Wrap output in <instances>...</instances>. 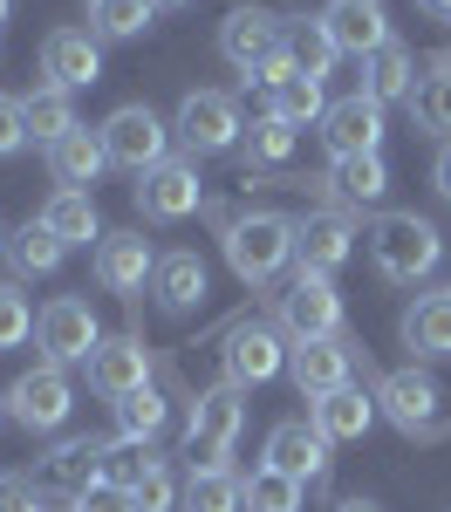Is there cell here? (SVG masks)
Masks as SVG:
<instances>
[{
  "label": "cell",
  "instance_id": "6da1fadb",
  "mask_svg": "<svg viewBox=\"0 0 451 512\" xmlns=\"http://www.w3.org/2000/svg\"><path fill=\"white\" fill-rule=\"evenodd\" d=\"M369 267L390 280V287H417L424 274H438V260H445V233L431 226V219H417V212H383V219H369Z\"/></svg>",
  "mask_w": 451,
  "mask_h": 512
},
{
  "label": "cell",
  "instance_id": "7a4b0ae2",
  "mask_svg": "<svg viewBox=\"0 0 451 512\" xmlns=\"http://www.w3.org/2000/svg\"><path fill=\"white\" fill-rule=\"evenodd\" d=\"M219 246H226V260H233V274L246 287H267V280H281V267L294 260V219L287 212H240V219H219Z\"/></svg>",
  "mask_w": 451,
  "mask_h": 512
},
{
  "label": "cell",
  "instance_id": "3957f363",
  "mask_svg": "<svg viewBox=\"0 0 451 512\" xmlns=\"http://www.w3.org/2000/svg\"><path fill=\"white\" fill-rule=\"evenodd\" d=\"M171 137L185 144V158H219V151H240L246 117H240V103H233L226 89H192V96L178 103Z\"/></svg>",
  "mask_w": 451,
  "mask_h": 512
},
{
  "label": "cell",
  "instance_id": "277c9868",
  "mask_svg": "<svg viewBox=\"0 0 451 512\" xmlns=\"http://www.w3.org/2000/svg\"><path fill=\"white\" fill-rule=\"evenodd\" d=\"M274 321H281V335H294V342H335L342 335V294H335V280L301 267L274 294Z\"/></svg>",
  "mask_w": 451,
  "mask_h": 512
},
{
  "label": "cell",
  "instance_id": "5b68a950",
  "mask_svg": "<svg viewBox=\"0 0 451 512\" xmlns=\"http://www.w3.org/2000/svg\"><path fill=\"white\" fill-rule=\"evenodd\" d=\"M103 151H110L117 171L144 178V171H158V164L171 158V123H164L151 103H123V110L103 117Z\"/></svg>",
  "mask_w": 451,
  "mask_h": 512
},
{
  "label": "cell",
  "instance_id": "8992f818",
  "mask_svg": "<svg viewBox=\"0 0 451 512\" xmlns=\"http://www.w3.org/2000/svg\"><path fill=\"white\" fill-rule=\"evenodd\" d=\"M69 410H76V390H69L62 362H35V369H21V376H14V390H7V417H14L28 437L62 431V424H69Z\"/></svg>",
  "mask_w": 451,
  "mask_h": 512
},
{
  "label": "cell",
  "instance_id": "52a82bcc",
  "mask_svg": "<svg viewBox=\"0 0 451 512\" xmlns=\"http://www.w3.org/2000/svg\"><path fill=\"white\" fill-rule=\"evenodd\" d=\"M219 55H226V62L253 82L267 62H281V55H287V14H267V7H233V14L219 21Z\"/></svg>",
  "mask_w": 451,
  "mask_h": 512
},
{
  "label": "cell",
  "instance_id": "ba28073f",
  "mask_svg": "<svg viewBox=\"0 0 451 512\" xmlns=\"http://www.w3.org/2000/svg\"><path fill=\"white\" fill-rule=\"evenodd\" d=\"M376 410L397 424L404 437H438V410H445V390H438V376L431 369H390L383 383H376Z\"/></svg>",
  "mask_w": 451,
  "mask_h": 512
},
{
  "label": "cell",
  "instance_id": "9c48e42d",
  "mask_svg": "<svg viewBox=\"0 0 451 512\" xmlns=\"http://www.w3.org/2000/svg\"><path fill=\"white\" fill-rule=\"evenodd\" d=\"M240 396L246 390H233V383L192 396V424H185V451H192V465H226V451H233V437H240V424H246Z\"/></svg>",
  "mask_w": 451,
  "mask_h": 512
},
{
  "label": "cell",
  "instance_id": "30bf717a",
  "mask_svg": "<svg viewBox=\"0 0 451 512\" xmlns=\"http://www.w3.org/2000/svg\"><path fill=\"white\" fill-rule=\"evenodd\" d=\"M287 369V335L281 321H233L226 328V383L233 390H260Z\"/></svg>",
  "mask_w": 451,
  "mask_h": 512
},
{
  "label": "cell",
  "instance_id": "8fae6325",
  "mask_svg": "<svg viewBox=\"0 0 451 512\" xmlns=\"http://www.w3.org/2000/svg\"><path fill=\"white\" fill-rule=\"evenodd\" d=\"M35 342L48 362H89L96 355V342H103V328H96V308L82 301V294H55L48 308L35 315Z\"/></svg>",
  "mask_w": 451,
  "mask_h": 512
},
{
  "label": "cell",
  "instance_id": "7c38bea8",
  "mask_svg": "<svg viewBox=\"0 0 451 512\" xmlns=\"http://www.w3.org/2000/svg\"><path fill=\"white\" fill-rule=\"evenodd\" d=\"M199 205H205L199 158H164L158 171L137 178V212H144L151 226H178V219H192Z\"/></svg>",
  "mask_w": 451,
  "mask_h": 512
},
{
  "label": "cell",
  "instance_id": "4fadbf2b",
  "mask_svg": "<svg viewBox=\"0 0 451 512\" xmlns=\"http://www.w3.org/2000/svg\"><path fill=\"white\" fill-rule=\"evenodd\" d=\"M356 239H363V226H356L342 205H322V212L294 219V260H301L308 274H335V267L356 260Z\"/></svg>",
  "mask_w": 451,
  "mask_h": 512
},
{
  "label": "cell",
  "instance_id": "5bb4252c",
  "mask_svg": "<svg viewBox=\"0 0 451 512\" xmlns=\"http://www.w3.org/2000/svg\"><path fill=\"white\" fill-rule=\"evenodd\" d=\"M383 137H390V123H383V103L376 96H335L322 117V144L328 158H376L383 151Z\"/></svg>",
  "mask_w": 451,
  "mask_h": 512
},
{
  "label": "cell",
  "instance_id": "9a60e30c",
  "mask_svg": "<svg viewBox=\"0 0 451 512\" xmlns=\"http://www.w3.org/2000/svg\"><path fill=\"white\" fill-rule=\"evenodd\" d=\"M89 390L123 403L130 390H151V349L144 335H103L96 355H89Z\"/></svg>",
  "mask_w": 451,
  "mask_h": 512
},
{
  "label": "cell",
  "instance_id": "2e32d148",
  "mask_svg": "<svg viewBox=\"0 0 451 512\" xmlns=\"http://www.w3.org/2000/svg\"><path fill=\"white\" fill-rule=\"evenodd\" d=\"M151 274H158V253H151V239H144V233H103V239H96V287H103V294L137 301Z\"/></svg>",
  "mask_w": 451,
  "mask_h": 512
},
{
  "label": "cell",
  "instance_id": "e0dca14e",
  "mask_svg": "<svg viewBox=\"0 0 451 512\" xmlns=\"http://www.w3.org/2000/svg\"><path fill=\"white\" fill-rule=\"evenodd\" d=\"M349 362H356L349 335H335V342H294L287 349V376H294V390L308 396V403H322V396L349 390Z\"/></svg>",
  "mask_w": 451,
  "mask_h": 512
},
{
  "label": "cell",
  "instance_id": "ac0fdd59",
  "mask_svg": "<svg viewBox=\"0 0 451 512\" xmlns=\"http://www.w3.org/2000/svg\"><path fill=\"white\" fill-rule=\"evenodd\" d=\"M260 96H267V110H274V117L281 123H294V130H308V123H322L328 117V96H322V82L315 76H301V69H294V62H267V69H260Z\"/></svg>",
  "mask_w": 451,
  "mask_h": 512
},
{
  "label": "cell",
  "instance_id": "d6986e66",
  "mask_svg": "<svg viewBox=\"0 0 451 512\" xmlns=\"http://www.w3.org/2000/svg\"><path fill=\"white\" fill-rule=\"evenodd\" d=\"M267 465H274V472H287L294 485L328 478V437L315 431V417H281V424L267 431Z\"/></svg>",
  "mask_w": 451,
  "mask_h": 512
},
{
  "label": "cell",
  "instance_id": "ffe728a7",
  "mask_svg": "<svg viewBox=\"0 0 451 512\" xmlns=\"http://www.w3.org/2000/svg\"><path fill=\"white\" fill-rule=\"evenodd\" d=\"M41 76L48 89H89V82H103V48L89 28H55V35L41 41Z\"/></svg>",
  "mask_w": 451,
  "mask_h": 512
},
{
  "label": "cell",
  "instance_id": "44dd1931",
  "mask_svg": "<svg viewBox=\"0 0 451 512\" xmlns=\"http://www.w3.org/2000/svg\"><path fill=\"white\" fill-rule=\"evenodd\" d=\"M322 28L335 35V48L342 55H376V48H390V14H383V0H328L322 7Z\"/></svg>",
  "mask_w": 451,
  "mask_h": 512
},
{
  "label": "cell",
  "instance_id": "7402d4cb",
  "mask_svg": "<svg viewBox=\"0 0 451 512\" xmlns=\"http://www.w3.org/2000/svg\"><path fill=\"white\" fill-rule=\"evenodd\" d=\"M103 458H110V444L103 437H62L48 458H41V485H55V492H89V485H103Z\"/></svg>",
  "mask_w": 451,
  "mask_h": 512
},
{
  "label": "cell",
  "instance_id": "603a6c76",
  "mask_svg": "<svg viewBox=\"0 0 451 512\" xmlns=\"http://www.w3.org/2000/svg\"><path fill=\"white\" fill-rule=\"evenodd\" d=\"M404 349L417 355V362H445L451 355V287L417 294L404 308Z\"/></svg>",
  "mask_w": 451,
  "mask_h": 512
},
{
  "label": "cell",
  "instance_id": "cb8c5ba5",
  "mask_svg": "<svg viewBox=\"0 0 451 512\" xmlns=\"http://www.w3.org/2000/svg\"><path fill=\"white\" fill-rule=\"evenodd\" d=\"M151 294H158L164 315H192V308L205 301V260H199V253H158Z\"/></svg>",
  "mask_w": 451,
  "mask_h": 512
},
{
  "label": "cell",
  "instance_id": "d4e9b609",
  "mask_svg": "<svg viewBox=\"0 0 451 512\" xmlns=\"http://www.w3.org/2000/svg\"><path fill=\"white\" fill-rule=\"evenodd\" d=\"M103 164H110V151H103V130H69V137L48 151L55 185H69V192H89V185L103 178Z\"/></svg>",
  "mask_w": 451,
  "mask_h": 512
},
{
  "label": "cell",
  "instance_id": "484cf974",
  "mask_svg": "<svg viewBox=\"0 0 451 512\" xmlns=\"http://www.w3.org/2000/svg\"><path fill=\"white\" fill-rule=\"evenodd\" d=\"M178 499H185V512H246V478L233 465H192Z\"/></svg>",
  "mask_w": 451,
  "mask_h": 512
},
{
  "label": "cell",
  "instance_id": "4316f807",
  "mask_svg": "<svg viewBox=\"0 0 451 512\" xmlns=\"http://www.w3.org/2000/svg\"><path fill=\"white\" fill-rule=\"evenodd\" d=\"M21 117H28V144H41V151H55L69 130H82L76 123V103H69V89H28L21 96Z\"/></svg>",
  "mask_w": 451,
  "mask_h": 512
},
{
  "label": "cell",
  "instance_id": "83f0119b",
  "mask_svg": "<svg viewBox=\"0 0 451 512\" xmlns=\"http://www.w3.org/2000/svg\"><path fill=\"white\" fill-rule=\"evenodd\" d=\"M410 123H417L424 137H445L451 144V55H438V62L417 76V89H410Z\"/></svg>",
  "mask_w": 451,
  "mask_h": 512
},
{
  "label": "cell",
  "instance_id": "f1b7e54d",
  "mask_svg": "<svg viewBox=\"0 0 451 512\" xmlns=\"http://www.w3.org/2000/svg\"><path fill=\"white\" fill-rule=\"evenodd\" d=\"M410 89H417V62H410L404 41L376 48V55L363 62V96H376L383 110H390V103H410Z\"/></svg>",
  "mask_w": 451,
  "mask_h": 512
},
{
  "label": "cell",
  "instance_id": "f546056e",
  "mask_svg": "<svg viewBox=\"0 0 451 512\" xmlns=\"http://www.w3.org/2000/svg\"><path fill=\"white\" fill-rule=\"evenodd\" d=\"M294 144H301V130L281 123L274 110H260V117L246 123V137H240V164L246 171H281V164L294 158Z\"/></svg>",
  "mask_w": 451,
  "mask_h": 512
},
{
  "label": "cell",
  "instance_id": "4dcf8cb0",
  "mask_svg": "<svg viewBox=\"0 0 451 512\" xmlns=\"http://www.w3.org/2000/svg\"><path fill=\"white\" fill-rule=\"evenodd\" d=\"M308 417H315V431H322L328 444H356V437L376 424V396H363V390H335V396H322Z\"/></svg>",
  "mask_w": 451,
  "mask_h": 512
},
{
  "label": "cell",
  "instance_id": "1f68e13d",
  "mask_svg": "<svg viewBox=\"0 0 451 512\" xmlns=\"http://www.w3.org/2000/svg\"><path fill=\"white\" fill-rule=\"evenodd\" d=\"M41 226H48V233L62 239V246H89V239H103L96 198H89V192H69V185H62V192H55L48 205H41Z\"/></svg>",
  "mask_w": 451,
  "mask_h": 512
},
{
  "label": "cell",
  "instance_id": "d6a6232c",
  "mask_svg": "<svg viewBox=\"0 0 451 512\" xmlns=\"http://www.w3.org/2000/svg\"><path fill=\"white\" fill-rule=\"evenodd\" d=\"M328 192L342 198V205H376V198L390 192V164H383V151H376V158H335L328 164Z\"/></svg>",
  "mask_w": 451,
  "mask_h": 512
},
{
  "label": "cell",
  "instance_id": "836d02e7",
  "mask_svg": "<svg viewBox=\"0 0 451 512\" xmlns=\"http://www.w3.org/2000/svg\"><path fill=\"white\" fill-rule=\"evenodd\" d=\"M287 62L301 69V76L322 82L335 62H342V48H335V35H328L322 21H308V14H287Z\"/></svg>",
  "mask_w": 451,
  "mask_h": 512
},
{
  "label": "cell",
  "instance_id": "e575fe53",
  "mask_svg": "<svg viewBox=\"0 0 451 512\" xmlns=\"http://www.w3.org/2000/svg\"><path fill=\"white\" fill-rule=\"evenodd\" d=\"M158 21V0H96L89 7V35L96 41H137Z\"/></svg>",
  "mask_w": 451,
  "mask_h": 512
},
{
  "label": "cell",
  "instance_id": "d590c367",
  "mask_svg": "<svg viewBox=\"0 0 451 512\" xmlns=\"http://www.w3.org/2000/svg\"><path fill=\"white\" fill-rule=\"evenodd\" d=\"M164 424H171V403L158 390H130L117 403V437H137V444H158Z\"/></svg>",
  "mask_w": 451,
  "mask_h": 512
},
{
  "label": "cell",
  "instance_id": "8d00e7d4",
  "mask_svg": "<svg viewBox=\"0 0 451 512\" xmlns=\"http://www.w3.org/2000/svg\"><path fill=\"white\" fill-rule=\"evenodd\" d=\"M7 253H14V267H21L28 280H35V274H55V267L69 260V246H62V239L48 233L41 219H28V226L14 233V246H7Z\"/></svg>",
  "mask_w": 451,
  "mask_h": 512
},
{
  "label": "cell",
  "instance_id": "74e56055",
  "mask_svg": "<svg viewBox=\"0 0 451 512\" xmlns=\"http://www.w3.org/2000/svg\"><path fill=\"white\" fill-rule=\"evenodd\" d=\"M158 444H137V437H117L110 444V458H103V485H123V492H137L144 478L158 472Z\"/></svg>",
  "mask_w": 451,
  "mask_h": 512
},
{
  "label": "cell",
  "instance_id": "f35d334b",
  "mask_svg": "<svg viewBox=\"0 0 451 512\" xmlns=\"http://www.w3.org/2000/svg\"><path fill=\"white\" fill-rule=\"evenodd\" d=\"M246 512H301V485L274 465H260V472H246Z\"/></svg>",
  "mask_w": 451,
  "mask_h": 512
},
{
  "label": "cell",
  "instance_id": "ab89813d",
  "mask_svg": "<svg viewBox=\"0 0 451 512\" xmlns=\"http://www.w3.org/2000/svg\"><path fill=\"white\" fill-rule=\"evenodd\" d=\"M35 335V308H28V294L21 287H0V349H21Z\"/></svg>",
  "mask_w": 451,
  "mask_h": 512
},
{
  "label": "cell",
  "instance_id": "60d3db41",
  "mask_svg": "<svg viewBox=\"0 0 451 512\" xmlns=\"http://www.w3.org/2000/svg\"><path fill=\"white\" fill-rule=\"evenodd\" d=\"M69 512H137V499H130L123 485H89V492L69 499Z\"/></svg>",
  "mask_w": 451,
  "mask_h": 512
},
{
  "label": "cell",
  "instance_id": "b9f144b4",
  "mask_svg": "<svg viewBox=\"0 0 451 512\" xmlns=\"http://www.w3.org/2000/svg\"><path fill=\"white\" fill-rule=\"evenodd\" d=\"M0 512H48V499H41V485L35 478H0Z\"/></svg>",
  "mask_w": 451,
  "mask_h": 512
},
{
  "label": "cell",
  "instance_id": "7bdbcfd3",
  "mask_svg": "<svg viewBox=\"0 0 451 512\" xmlns=\"http://www.w3.org/2000/svg\"><path fill=\"white\" fill-rule=\"evenodd\" d=\"M28 144V117H21V96H0V158H14Z\"/></svg>",
  "mask_w": 451,
  "mask_h": 512
},
{
  "label": "cell",
  "instance_id": "ee69618b",
  "mask_svg": "<svg viewBox=\"0 0 451 512\" xmlns=\"http://www.w3.org/2000/svg\"><path fill=\"white\" fill-rule=\"evenodd\" d=\"M130 499H137V512H171V499H178V485H171V472L158 465V472L144 478V485H137Z\"/></svg>",
  "mask_w": 451,
  "mask_h": 512
},
{
  "label": "cell",
  "instance_id": "f6af8a7d",
  "mask_svg": "<svg viewBox=\"0 0 451 512\" xmlns=\"http://www.w3.org/2000/svg\"><path fill=\"white\" fill-rule=\"evenodd\" d=\"M431 185H438V198H451V144L438 151V164H431Z\"/></svg>",
  "mask_w": 451,
  "mask_h": 512
},
{
  "label": "cell",
  "instance_id": "bcb514c9",
  "mask_svg": "<svg viewBox=\"0 0 451 512\" xmlns=\"http://www.w3.org/2000/svg\"><path fill=\"white\" fill-rule=\"evenodd\" d=\"M417 7H424L431 21H451V0H417Z\"/></svg>",
  "mask_w": 451,
  "mask_h": 512
},
{
  "label": "cell",
  "instance_id": "7dc6e473",
  "mask_svg": "<svg viewBox=\"0 0 451 512\" xmlns=\"http://www.w3.org/2000/svg\"><path fill=\"white\" fill-rule=\"evenodd\" d=\"M335 512H383V506H376V499H342Z\"/></svg>",
  "mask_w": 451,
  "mask_h": 512
},
{
  "label": "cell",
  "instance_id": "c3c4849f",
  "mask_svg": "<svg viewBox=\"0 0 451 512\" xmlns=\"http://www.w3.org/2000/svg\"><path fill=\"white\" fill-rule=\"evenodd\" d=\"M7 14H14V0H0V28H7Z\"/></svg>",
  "mask_w": 451,
  "mask_h": 512
},
{
  "label": "cell",
  "instance_id": "681fc988",
  "mask_svg": "<svg viewBox=\"0 0 451 512\" xmlns=\"http://www.w3.org/2000/svg\"><path fill=\"white\" fill-rule=\"evenodd\" d=\"M158 7H192V0H158Z\"/></svg>",
  "mask_w": 451,
  "mask_h": 512
},
{
  "label": "cell",
  "instance_id": "f907efd6",
  "mask_svg": "<svg viewBox=\"0 0 451 512\" xmlns=\"http://www.w3.org/2000/svg\"><path fill=\"white\" fill-rule=\"evenodd\" d=\"M0 424H7V396H0Z\"/></svg>",
  "mask_w": 451,
  "mask_h": 512
},
{
  "label": "cell",
  "instance_id": "816d5d0a",
  "mask_svg": "<svg viewBox=\"0 0 451 512\" xmlns=\"http://www.w3.org/2000/svg\"><path fill=\"white\" fill-rule=\"evenodd\" d=\"M7 246H14V239H7V233H0V253H7Z\"/></svg>",
  "mask_w": 451,
  "mask_h": 512
},
{
  "label": "cell",
  "instance_id": "f5cc1de1",
  "mask_svg": "<svg viewBox=\"0 0 451 512\" xmlns=\"http://www.w3.org/2000/svg\"><path fill=\"white\" fill-rule=\"evenodd\" d=\"M89 7H96V0H89Z\"/></svg>",
  "mask_w": 451,
  "mask_h": 512
}]
</instances>
